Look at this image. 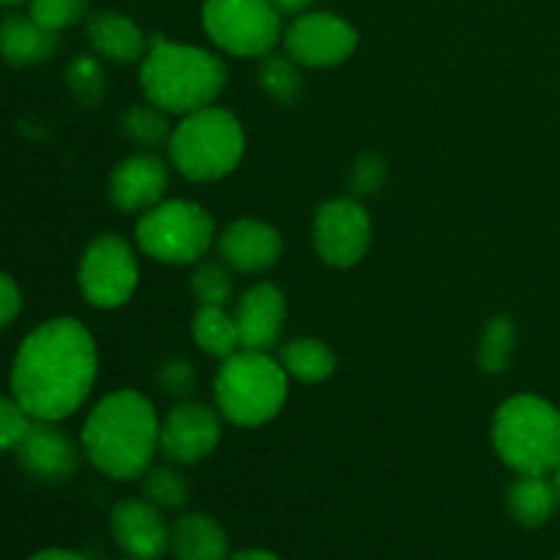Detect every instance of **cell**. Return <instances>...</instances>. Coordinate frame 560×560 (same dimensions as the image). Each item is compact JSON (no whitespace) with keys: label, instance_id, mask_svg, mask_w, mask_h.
Masks as SVG:
<instances>
[{"label":"cell","instance_id":"cell-1","mask_svg":"<svg viewBox=\"0 0 560 560\" xmlns=\"http://www.w3.org/2000/svg\"><path fill=\"white\" fill-rule=\"evenodd\" d=\"M98 353L74 317H55L25 337L11 366V397L33 421H63L91 394Z\"/></svg>","mask_w":560,"mask_h":560},{"label":"cell","instance_id":"cell-2","mask_svg":"<svg viewBox=\"0 0 560 560\" xmlns=\"http://www.w3.org/2000/svg\"><path fill=\"white\" fill-rule=\"evenodd\" d=\"M159 424L151 399L124 388L91 410L82 427V452L109 479H140L159 452Z\"/></svg>","mask_w":560,"mask_h":560},{"label":"cell","instance_id":"cell-3","mask_svg":"<svg viewBox=\"0 0 560 560\" xmlns=\"http://www.w3.org/2000/svg\"><path fill=\"white\" fill-rule=\"evenodd\" d=\"M145 102L170 115H189L211 107L228 85V69L213 52L156 36L140 66Z\"/></svg>","mask_w":560,"mask_h":560},{"label":"cell","instance_id":"cell-4","mask_svg":"<svg viewBox=\"0 0 560 560\" xmlns=\"http://www.w3.org/2000/svg\"><path fill=\"white\" fill-rule=\"evenodd\" d=\"M492 446L517 476H550L560 465V413L534 394L506 399L492 419Z\"/></svg>","mask_w":560,"mask_h":560},{"label":"cell","instance_id":"cell-5","mask_svg":"<svg viewBox=\"0 0 560 560\" xmlns=\"http://www.w3.org/2000/svg\"><path fill=\"white\" fill-rule=\"evenodd\" d=\"M213 399L230 424L262 427L288 402V372L266 350L241 348L219 366Z\"/></svg>","mask_w":560,"mask_h":560},{"label":"cell","instance_id":"cell-6","mask_svg":"<svg viewBox=\"0 0 560 560\" xmlns=\"http://www.w3.org/2000/svg\"><path fill=\"white\" fill-rule=\"evenodd\" d=\"M170 156L184 178L211 184L233 173L244 159V126L228 109L202 107L180 118L170 137Z\"/></svg>","mask_w":560,"mask_h":560},{"label":"cell","instance_id":"cell-7","mask_svg":"<svg viewBox=\"0 0 560 560\" xmlns=\"http://www.w3.org/2000/svg\"><path fill=\"white\" fill-rule=\"evenodd\" d=\"M142 255L167 266H191L208 255L217 241L211 213L191 200H162L140 213L135 230Z\"/></svg>","mask_w":560,"mask_h":560},{"label":"cell","instance_id":"cell-8","mask_svg":"<svg viewBox=\"0 0 560 560\" xmlns=\"http://www.w3.org/2000/svg\"><path fill=\"white\" fill-rule=\"evenodd\" d=\"M202 25L217 47L238 58H266L282 38V16L271 0H206Z\"/></svg>","mask_w":560,"mask_h":560},{"label":"cell","instance_id":"cell-9","mask_svg":"<svg viewBox=\"0 0 560 560\" xmlns=\"http://www.w3.org/2000/svg\"><path fill=\"white\" fill-rule=\"evenodd\" d=\"M77 279L88 304L96 310H118L135 295L140 282L135 249L115 233L98 235L82 255Z\"/></svg>","mask_w":560,"mask_h":560},{"label":"cell","instance_id":"cell-10","mask_svg":"<svg viewBox=\"0 0 560 560\" xmlns=\"http://www.w3.org/2000/svg\"><path fill=\"white\" fill-rule=\"evenodd\" d=\"M372 244V222L364 202L355 197H339L317 208L315 249L323 262L334 268H350L366 255Z\"/></svg>","mask_w":560,"mask_h":560},{"label":"cell","instance_id":"cell-11","mask_svg":"<svg viewBox=\"0 0 560 560\" xmlns=\"http://www.w3.org/2000/svg\"><path fill=\"white\" fill-rule=\"evenodd\" d=\"M359 47V33L337 14H304L284 33L288 58L304 69H331L345 63Z\"/></svg>","mask_w":560,"mask_h":560},{"label":"cell","instance_id":"cell-12","mask_svg":"<svg viewBox=\"0 0 560 560\" xmlns=\"http://www.w3.org/2000/svg\"><path fill=\"white\" fill-rule=\"evenodd\" d=\"M222 438V421L217 410L200 402H180L159 424V452L178 465H195L206 459Z\"/></svg>","mask_w":560,"mask_h":560},{"label":"cell","instance_id":"cell-13","mask_svg":"<svg viewBox=\"0 0 560 560\" xmlns=\"http://www.w3.org/2000/svg\"><path fill=\"white\" fill-rule=\"evenodd\" d=\"M113 539L131 560H159L170 552V530L162 509L145 498H126L109 514Z\"/></svg>","mask_w":560,"mask_h":560},{"label":"cell","instance_id":"cell-14","mask_svg":"<svg viewBox=\"0 0 560 560\" xmlns=\"http://www.w3.org/2000/svg\"><path fill=\"white\" fill-rule=\"evenodd\" d=\"M14 452L20 468L31 479L47 481V485L71 479L80 468V448L63 430L55 427V421H33Z\"/></svg>","mask_w":560,"mask_h":560},{"label":"cell","instance_id":"cell-15","mask_svg":"<svg viewBox=\"0 0 560 560\" xmlns=\"http://www.w3.org/2000/svg\"><path fill=\"white\" fill-rule=\"evenodd\" d=\"M170 170L156 153H135L109 175V197L126 213H145L164 200Z\"/></svg>","mask_w":560,"mask_h":560},{"label":"cell","instance_id":"cell-16","mask_svg":"<svg viewBox=\"0 0 560 560\" xmlns=\"http://www.w3.org/2000/svg\"><path fill=\"white\" fill-rule=\"evenodd\" d=\"M282 255V235L260 219H235L219 235V257L241 273H260L277 266Z\"/></svg>","mask_w":560,"mask_h":560},{"label":"cell","instance_id":"cell-17","mask_svg":"<svg viewBox=\"0 0 560 560\" xmlns=\"http://www.w3.org/2000/svg\"><path fill=\"white\" fill-rule=\"evenodd\" d=\"M284 315V293L271 282L252 284L235 306V326H238L241 348L246 350H271L282 334Z\"/></svg>","mask_w":560,"mask_h":560},{"label":"cell","instance_id":"cell-18","mask_svg":"<svg viewBox=\"0 0 560 560\" xmlns=\"http://www.w3.org/2000/svg\"><path fill=\"white\" fill-rule=\"evenodd\" d=\"M88 42L102 58L113 60V63H135V60L145 58L148 47H151L137 22L124 14H115V11H102V14L91 16Z\"/></svg>","mask_w":560,"mask_h":560},{"label":"cell","instance_id":"cell-19","mask_svg":"<svg viewBox=\"0 0 560 560\" xmlns=\"http://www.w3.org/2000/svg\"><path fill=\"white\" fill-rule=\"evenodd\" d=\"M58 49V33L38 25L31 14H9L0 20V58L11 66H33L49 60Z\"/></svg>","mask_w":560,"mask_h":560},{"label":"cell","instance_id":"cell-20","mask_svg":"<svg viewBox=\"0 0 560 560\" xmlns=\"http://www.w3.org/2000/svg\"><path fill=\"white\" fill-rule=\"evenodd\" d=\"M170 550L175 560H228L230 539L217 520L191 512L173 523Z\"/></svg>","mask_w":560,"mask_h":560},{"label":"cell","instance_id":"cell-21","mask_svg":"<svg viewBox=\"0 0 560 560\" xmlns=\"http://www.w3.org/2000/svg\"><path fill=\"white\" fill-rule=\"evenodd\" d=\"M560 503L556 481L547 476H520L512 487H509L506 506L514 523L523 528H541L550 523Z\"/></svg>","mask_w":560,"mask_h":560},{"label":"cell","instance_id":"cell-22","mask_svg":"<svg viewBox=\"0 0 560 560\" xmlns=\"http://www.w3.org/2000/svg\"><path fill=\"white\" fill-rule=\"evenodd\" d=\"M282 366L288 377H295L299 383H315L328 381L337 370V355L328 348L323 339L315 337H301L293 339L282 348Z\"/></svg>","mask_w":560,"mask_h":560},{"label":"cell","instance_id":"cell-23","mask_svg":"<svg viewBox=\"0 0 560 560\" xmlns=\"http://www.w3.org/2000/svg\"><path fill=\"white\" fill-rule=\"evenodd\" d=\"M191 337L202 353L224 361L241 350L238 326L235 317L224 312V306H200L191 317Z\"/></svg>","mask_w":560,"mask_h":560},{"label":"cell","instance_id":"cell-24","mask_svg":"<svg viewBox=\"0 0 560 560\" xmlns=\"http://www.w3.org/2000/svg\"><path fill=\"white\" fill-rule=\"evenodd\" d=\"M167 115L170 113H164L162 107H156L151 102L135 104V107H129L120 115V131L131 142H137V145L159 148L164 142H170V137H173V126H170Z\"/></svg>","mask_w":560,"mask_h":560},{"label":"cell","instance_id":"cell-25","mask_svg":"<svg viewBox=\"0 0 560 560\" xmlns=\"http://www.w3.org/2000/svg\"><path fill=\"white\" fill-rule=\"evenodd\" d=\"M514 345H517V326L512 317L498 315L487 323L485 337L479 345V366L487 375H501L506 372L509 361L514 355Z\"/></svg>","mask_w":560,"mask_h":560},{"label":"cell","instance_id":"cell-26","mask_svg":"<svg viewBox=\"0 0 560 560\" xmlns=\"http://www.w3.org/2000/svg\"><path fill=\"white\" fill-rule=\"evenodd\" d=\"M257 82H260L262 91L279 104H295L299 96L304 93L301 85L299 63L293 58H277V55H266L257 71Z\"/></svg>","mask_w":560,"mask_h":560},{"label":"cell","instance_id":"cell-27","mask_svg":"<svg viewBox=\"0 0 560 560\" xmlns=\"http://www.w3.org/2000/svg\"><path fill=\"white\" fill-rule=\"evenodd\" d=\"M142 479V498L162 512H175L189 503V481L173 468H148Z\"/></svg>","mask_w":560,"mask_h":560},{"label":"cell","instance_id":"cell-28","mask_svg":"<svg viewBox=\"0 0 560 560\" xmlns=\"http://www.w3.org/2000/svg\"><path fill=\"white\" fill-rule=\"evenodd\" d=\"M191 293L200 306H228L233 299V277L224 262H200L191 273Z\"/></svg>","mask_w":560,"mask_h":560},{"label":"cell","instance_id":"cell-29","mask_svg":"<svg viewBox=\"0 0 560 560\" xmlns=\"http://www.w3.org/2000/svg\"><path fill=\"white\" fill-rule=\"evenodd\" d=\"M88 0H31V16L47 31H66L85 20Z\"/></svg>","mask_w":560,"mask_h":560},{"label":"cell","instance_id":"cell-30","mask_svg":"<svg viewBox=\"0 0 560 560\" xmlns=\"http://www.w3.org/2000/svg\"><path fill=\"white\" fill-rule=\"evenodd\" d=\"M386 175L388 167L386 162H383V156H377V153L372 151L361 153V156L355 159L353 170H350V189H353L355 200H359V197L377 195L381 186L386 184Z\"/></svg>","mask_w":560,"mask_h":560},{"label":"cell","instance_id":"cell-31","mask_svg":"<svg viewBox=\"0 0 560 560\" xmlns=\"http://www.w3.org/2000/svg\"><path fill=\"white\" fill-rule=\"evenodd\" d=\"M69 85L74 96L85 104H96L104 93L102 66L93 58H77L69 66Z\"/></svg>","mask_w":560,"mask_h":560},{"label":"cell","instance_id":"cell-32","mask_svg":"<svg viewBox=\"0 0 560 560\" xmlns=\"http://www.w3.org/2000/svg\"><path fill=\"white\" fill-rule=\"evenodd\" d=\"M33 419L22 410V405L14 397H3L0 394V452L20 446L25 432L31 430Z\"/></svg>","mask_w":560,"mask_h":560},{"label":"cell","instance_id":"cell-33","mask_svg":"<svg viewBox=\"0 0 560 560\" xmlns=\"http://www.w3.org/2000/svg\"><path fill=\"white\" fill-rule=\"evenodd\" d=\"M159 386H162L164 394L186 397V394L197 386L195 366L186 359H167L162 364V370H159Z\"/></svg>","mask_w":560,"mask_h":560},{"label":"cell","instance_id":"cell-34","mask_svg":"<svg viewBox=\"0 0 560 560\" xmlns=\"http://www.w3.org/2000/svg\"><path fill=\"white\" fill-rule=\"evenodd\" d=\"M22 310V293L9 273L0 271V328L11 326Z\"/></svg>","mask_w":560,"mask_h":560},{"label":"cell","instance_id":"cell-35","mask_svg":"<svg viewBox=\"0 0 560 560\" xmlns=\"http://www.w3.org/2000/svg\"><path fill=\"white\" fill-rule=\"evenodd\" d=\"M31 560H85V558L74 550H58V547H52V550L36 552Z\"/></svg>","mask_w":560,"mask_h":560},{"label":"cell","instance_id":"cell-36","mask_svg":"<svg viewBox=\"0 0 560 560\" xmlns=\"http://www.w3.org/2000/svg\"><path fill=\"white\" fill-rule=\"evenodd\" d=\"M271 3L277 5L279 14H282V11H288V14H293V11L306 9V5H310L312 0H271Z\"/></svg>","mask_w":560,"mask_h":560},{"label":"cell","instance_id":"cell-37","mask_svg":"<svg viewBox=\"0 0 560 560\" xmlns=\"http://www.w3.org/2000/svg\"><path fill=\"white\" fill-rule=\"evenodd\" d=\"M230 560H282V558H277L273 552H268V550H244Z\"/></svg>","mask_w":560,"mask_h":560},{"label":"cell","instance_id":"cell-38","mask_svg":"<svg viewBox=\"0 0 560 560\" xmlns=\"http://www.w3.org/2000/svg\"><path fill=\"white\" fill-rule=\"evenodd\" d=\"M16 3H25V0H0V5H16Z\"/></svg>","mask_w":560,"mask_h":560},{"label":"cell","instance_id":"cell-39","mask_svg":"<svg viewBox=\"0 0 560 560\" xmlns=\"http://www.w3.org/2000/svg\"><path fill=\"white\" fill-rule=\"evenodd\" d=\"M556 487H558V495H560V465H558V470H556Z\"/></svg>","mask_w":560,"mask_h":560},{"label":"cell","instance_id":"cell-40","mask_svg":"<svg viewBox=\"0 0 560 560\" xmlns=\"http://www.w3.org/2000/svg\"><path fill=\"white\" fill-rule=\"evenodd\" d=\"M558 560H560V558H558Z\"/></svg>","mask_w":560,"mask_h":560},{"label":"cell","instance_id":"cell-41","mask_svg":"<svg viewBox=\"0 0 560 560\" xmlns=\"http://www.w3.org/2000/svg\"><path fill=\"white\" fill-rule=\"evenodd\" d=\"M129 560H131V558H129Z\"/></svg>","mask_w":560,"mask_h":560}]
</instances>
